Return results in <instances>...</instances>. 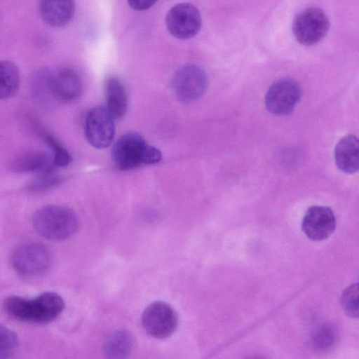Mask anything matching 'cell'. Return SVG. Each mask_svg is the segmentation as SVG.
Returning <instances> with one entry per match:
<instances>
[{"mask_svg":"<svg viewBox=\"0 0 359 359\" xmlns=\"http://www.w3.org/2000/svg\"><path fill=\"white\" fill-rule=\"evenodd\" d=\"M105 96L108 112L114 119L121 118L127 111L128 100L124 86L118 78L111 76L107 79Z\"/></svg>","mask_w":359,"mask_h":359,"instance_id":"16","label":"cell"},{"mask_svg":"<svg viewBox=\"0 0 359 359\" xmlns=\"http://www.w3.org/2000/svg\"><path fill=\"white\" fill-rule=\"evenodd\" d=\"M6 312L13 318L26 323L46 324L55 320L65 309L62 297L53 292H46L29 299L13 295L3 302Z\"/></svg>","mask_w":359,"mask_h":359,"instance_id":"1","label":"cell"},{"mask_svg":"<svg viewBox=\"0 0 359 359\" xmlns=\"http://www.w3.org/2000/svg\"><path fill=\"white\" fill-rule=\"evenodd\" d=\"M79 225L76 213L60 205H48L39 209L33 215L34 229L43 238L63 241L71 237Z\"/></svg>","mask_w":359,"mask_h":359,"instance_id":"2","label":"cell"},{"mask_svg":"<svg viewBox=\"0 0 359 359\" xmlns=\"http://www.w3.org/2000/svg\"><path fill=\"white\" fill-rule=\"evenodd\" d=\"M336 227L333 211L329 207L313 205L305 213L302 229L312 241H323L330 237Z\"/></svg>","mask_w":359,"mask_h":359,"instance_id":"12","label":"cell"},{"mask_svg":"<svg viewBox=\"0 0 359 359\" xmlns=\"http://www.w3.org/2000/svg\"><path fill=\"white\" fill-rule=\"evenodd\" d=\"M46 88L56 100L69 102L77 99L82 92V82L78 73L70 67L53 71L43 70Z\"/></svg>","mask_w":359,"mask_h":359,"instance_id":"8","label":"cell"},{"mask_svg":"<svg viewBox=\"0 0 359 359\" xmlns=\"http://www.w3.org/2000/svg\"><path fill=\"white\" fill-rule=\"evenodd\" d=\"M18 346L17 334L9 328L0 325V359L11 357Z\"/></svg>","mask_w":359,"mask_h":359,"instance_id":"20","label":"cell"},{"mask_svg":"<svg viewBox=\"0 0 359 359\" xmlns=\"http://www.w3.org/2000/svg\"><path fill=\"white\" fill-rule=\"evenodd\" d=\"M142 323L150 336L163 339L170 337L175 332L178 317L172 306L163 301H155L144 310Z\"/></svg>","mask_w":359,"mask_h":359,"instance_id":"6","label":"cell"},{"mask_svg":"<svg viewBox=\"0 0 359 359\" xmlns=\"http://www.w3.org/2000/svg\"><path fill=\"white\" fill-rule=\"evenodd\" d=\"M330 20L324 11L310 7L300 12L294 19L292 32L297 41L304 46H312L327 34Z\"/></svg>","mask_w":359,"mask_h":359,"instance_id":"4","label":"cell"},{"mask_svg":"<svg viewBox=\"0 0 359 359\" xmlns=\"http://www.w3.org/2000/svg\"><path fill=\"white\" fill-rule=\"evenodd\" d=\"M157 0H127L130 7L135 11H145L152 7Z\"/></svg>","mask_w":359,"mask_h":359,"instance_id":"24","label":"cell"},{"mask_svg":"<svg viewBox=\"0 0 359 359\" xmlns=\"http://www.w3.org/2000/svg\"><path fill=\"white\" fill-rule=\"evenodd\" d=\"M133 347L130 334L123 330L112 331L106 337L103 350L110 358H124L130 354Z\"/></svg>","mask_w":359,"mask_h":359,"instance_id":"17","label":"cell"},{"mask_svg":"<svg viewBox=\"0 0 359 359\" xmlns=\"http://www.w3.org/2000/svg\"><path fill=\"white\" fill-rule=\"evenodd\" d=\"M114 120L105 107L97 106L88 111L85 119L84 133L93 147L104 149L112 142L115 134Z\"/></svg>","mask_w":359,"mask_h":359,"instance_id":"11","label":"cell"},{"mask_svg":"<svg viewBox=\"0 0 359 359\" xmlns=\"http://www.w3.org/2000/svg\"><path fill=\"white\" fill-rule=\"evenodd\" d=\"M341 304L345 313L353 318L358 316V283L346 287L341 297Z\"/></svg>","mask_w":359,"mask_h":359,"instance_id":"21","label":"cell"},{"mask_svg":"<svg viewBox=\"0 0 359 359\" xmlns=\"http://www.w3.org/2000/svg\"><path fill=\"white\" fill-rule=\"evenodd\" d=\"M11 264L18 274L35 276L43 273L49 267L50 255L48 250L42 244L24 243L13 251Z\"/></svg>","mask_w":359,"mask_h":359,"instance_id":"5","label":"cell"},{"mask_svg":"<svg viewBox=\"0 0 359 359\" xmlns=\"http://www.w3.org/2000/svg\"><path fill=\"white\" fill-rule=\"evenodd\" d=\"M334 156L338 168L347 174H353L359 167V142L356 136L347 135L337 143Z\"/></svg>","mask_w":359,"mask_h":359,"instance_id":"14","label":"cell"},{"mask_svg":"<svg viewBox=\"0 0 359 359\" xmlns=\"http://www.w3.org/2000/svg\"><path fill=\"white\" fill-rule=\"evenodd\" d=\"M18 67L8 60H0V100L13 97L20 87Z\"/></svg>","mask_w":359,"mask_h":359,"instance_id":"18","label":"cell"},{"mask_svg":"<svg viewBox=\"0 0 359 359\" xmlns=\"http://www.w3.org/2000/svg\"><path fill=\"white\" fill-rule=\"evenodd\" d=\"M337 341V333L330 325H322L312 332L311 344L312 347L320 351H325L334 346Z\"/></svg>","mask_w":359,"mask_h":359,"instance_id":"19","label":"cell"},{"mask_svg":"<svg viewBox=\"0 0 359 359\" xmlns=\"http://www.w3.org/2000/svg\"><path fill=\"white\" fill-rule=\"evenodd\" d=\"M202 19L198 9L190 3L174 5L165 16V26L175 38L187 40L195 36L201 29Z\"/></svg>","mask_w":359,"mask_h":359,"instance_id":"7","label":"cell"},{"mask_svg":"<svg viewBox=\"0 0 359 359\" xmlns=\"http://www.w3.org/2000/svg\"><path fill=\"white\" fill-rule=\"evenodd\" d=\"M43 137L51 148L55 167L62 168L67 165L72 161V157L67 150L51 135L46 133L43 135Z\"/></svg>","mask_w":359,"mask_h":359,"instance_id":"22","label":"cell"},{"mask_svg":"<svg viewBox=\"0 0 359 359\" xmlns=\"http://www.w3.org/2000/svg\"><path fill=\"white\" fill-rule=\"evenodd\" d=\"M207 86L205 72L196 65L182 66L173 75L174 92L183 102H190L199 98L205 91Z\"/></svg>","mask_w":359,"mask_h":359,"instance_id":"10","label":"cell"},{"mask_svg":"<svg viewBox=\"0 0 359 359\" xmlns=\"http://www.w3.org/2000/svg\"><path fill=\"white\" fill-rule=\"evenodd\" d=\"M11 170L16 173H41L55 171L53 156L42 151H30L17 156L11 162Z\"/></svg>","mask_w":359,"mask_h":359,"instance_id":"15","label":"cell"},{"mask_svg":"<svg viewBox=\"0 0 359 359\" xmlns=\"http://www.w3.org/2000/svg\"><path fill=\"white\" fill-rule=\"evenodd\" d=\"M60 181V177L54 171L41 173L37 175L36 177L27 185V189L30 191H43L56 186Z\"/></svg>","mask_w":359,"mask_h":359,"instance_id":"23","label":"cell"},{"mask_svg":"<svg viewBox=\"0 0 359 359\" xmlns=\"http://www.w3.org/2000/svg\"><path fill=\"white\" fill-rule=\"evenodd\" d=\"M42 20L53 27H62L71 22L75 13L74 0H40Z\"/></svg>","mask_w":359,"mask_h":359,"instance_id":"13","label":"cell"},{"mask_svg":"<svg viewBox=\"0 0 359 359\" xmlns=\"http://www.w3.org/2000/svg\"><path fill=\"white\" fill-rule=\"evenodd\" d=\"M112 158L119 170H128L142 164L159 162L161 153L149 145L140 134L129 132L121 136L114 144Z\"/></svg>","mask_w":359,"mask_h":359,"instance_id":"3","label":"cell"},{"mask_svg":"<svg viewBox=\"0 0 359 359\" xmlns=\"http://www.w3.org/2000/svg\"><path fill=\"white\" fill-rule=\"evenodd\" d=\"M301 95V87L296 80L291 78L280 79L269 88L265 96V105L273 114L286 115L294 110Z\"/></svg>","mask_w":359,"mask_h":359,"instance_id":"9","label":"cell"}]
</instances>
